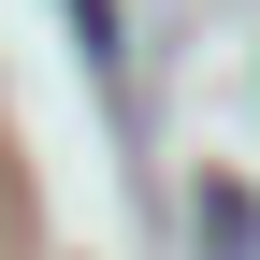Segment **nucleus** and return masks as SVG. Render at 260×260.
Listing matches in <instances>:
<instances>
[{
	"label": "nucleus",
	"mask_w": 260,
	"mask_h": 260,
	"mask_svg": "<svg viewBox=\"0 0 260 260\" xmlns=\"http://www.w3.org/2000/svg\"><path fill=\"white\" fill-rule=\"evenodd\" d=\"M246 232H260L246 188H203V260H246Z\"/></svg>",
	"instance_id": "f257e3e1"
}]
</instances>
